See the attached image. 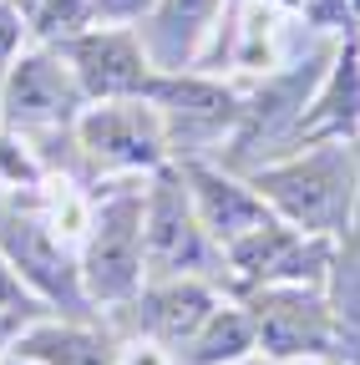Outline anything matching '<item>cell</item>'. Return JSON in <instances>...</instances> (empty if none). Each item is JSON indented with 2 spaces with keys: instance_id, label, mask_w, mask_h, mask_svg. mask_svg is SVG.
<instances>
[{
  "instance_id": "cell-1",
  "label": "cell",
  "mask_w": 360,
  "mask_h": 365,
  "mask_svg": "<svg viewBox=\"0 0 360 365\" xmlns=\"http://www.w3.org/2000/svg\"><path fill=\"white\" fill-rule=\"evenodd\" d=\"M244 178L274 208V218L304 228V234L340 239L360 208V153L335 143V137L309 153H289L279 163H254Z\"/></svg>"
},
{
  "instance_id": "cell-9",
  "label": "cell",
  "mask_w": 360,
  "mask_h": 365,
  "mask_svg": "<svg viewBox=\"0 0 360 365\" xmlns=\"http://www.w3.org/2000/svg\"><path fill=\"white\" fill-rule=\"evenodd\" d=\"M213 304H218V294L208 279H148L127 304H117L107 314L127 335L153 340L163 350H183L198 335V325L213 314Z\"/></svg>"
},
{
  "instance_id": "cell-13",
  "label": "cell",
  "mask_w": 360,
  "mask_h": 365,
  "mask_svg": "<svg viewBox=\"0 0 360 365\" xmlns=\"http://www.w3.org/2000/svg\"><path fill=\"white\" fill-rule=\"evenodd\" d=\"M345 132H360V61H355V46H345L335 56V66L320 76V97L294 122V137H345Z\"/></svg>"
},
{
  "instance_id": "cell-4",
  "label": "cell",
  "mask_w": 360,
  "mask_h": 365,
  "mask_svg": "<svg viewBox=\"0 0 360 365\" xmlns=\"http://www.w3.org/2000/svg\"><path fill=\"white\" fill-rule=\"evenodd\" d=\"M0 254L11 259V269L31 284L36 299H46V309L61 304V314H76V319L92 309L81 294V269L61 239V228L41 208L21 203L16 182H0Z\"/></svg>"
},
{
  "instance_id": "cell-5",
  "label": "cell",
  "mask_w": 360,
  "mask_h": 365,
  "mask_svg": "<svg viewBox=\"0 0 360 365\" xmlns=\"http://www.w3.org/2000/svg\"><path fill=\"white\" fill-rule=\"evenodd\" d=\"M71 137L81 168L92 178H143L173 158L163 112L148 97H112L97 107H81Z\"/></svg>"
},
{
  "instance_id": "cell-11",
  "label": "cell",
  "mask_w": 360,
  "mask_h": 365,
  "mask_svg": "<svg viewBox=\"0 0 360 365\" xmlns=\"http://www.w3.org/2000/svg\"><path fill=\"white\" fill-rule=\"evenodd\" d=\"M11 350L26 355V360H36V365H122L117 340L102 335V330H92L76 314H66V319H51V314L31 319V325L16 330Z\"/></svg>"
},
{
  "instance_id": "cell-2",
  "label": "cell",
  "mask_w": 360,
  "mask_h": 365,
  "mask_svg": "<svg viewBox=\"0 0 360 365\" xmlns=\"http://www.w3.org/2000/svg\"><path fill=\"white\" fill-rule=\"evenodd\" d=\"M81 294L92 309H117L143 289V182L138 178H107L102 198L86 218L81 244Z\"/></svg>"
},
{
  "instance_id": "cell-16",
  "label": "cell",
  "mask_w": 360,
  "mask_h": 365,
  "mask_svg": "<svg viewBox=\"0 0 360 365\" xmlns=\"http://www.w3.org/2000/svg\"><path fill=\"white\" fill-rule=\"evenodd\" d=\"M0 314H11L16 325H31V319L46 314V299H36V294H31V284L11 269L6 254H0Z\"/></svg>"
},
{
  "instance_id": "cell-18",
  "label": "cell",
  "mask_w": 360,
  "mask_h": 365,
  "mask_svg": "<svg viewBox=\"0 0 360 365\" xmlns=\"http://www.w3.org/2000/svg\"><path fill=\"white\" fill-rule=\"evenodd\" d=\"M158 0H92V26H117V21H143Z\"/></svg>"
},
{
  "instance_id": "cell-14",
  "label": "cell",
  "mask_w": 360,
  "mask_h": 365,
  "mask_svg": "<svg viewBox=\"0 0 360 365\" xmlns=\"http://www.w3.org/2000/svg\"><path fill=\"white\" fill-rule=\"evenodd\" d=\"M254 319L244 304H213V314L198 325V335L178 350V365H239L254 350Z\"/></svg>"
},
{
  "instance_id": "cell-3",
  "label": "cell",
  "mask_w": 360,
  "mask_h": 365,
  "mask_svg": "<svg viewBox=\"0 0 360 365\" xmlns=\"http://www.w3.org/2000/svg\"><path fill=\"white\" fill-rule=\"evenodd\" d=\"M143 269H148V279H208V284L223 269V249L208 239L178 163H163V168L148 173V188H143Z\"/></svg>"
},
{
  "instance_id": "cell-17",
  "label": "cell",
  "mask_w": 360,
  "mask_h": 365,
  "mask_svg": "<svg viewBox=\"0 0 360 365\" xmlns=\"http://www.w3.org/2000/svg\"><path fill=\"white\" fill-rule=\"evenodd\" d=\"M21 41H26V16H21V6L0 0V71H6V66L16 61Z\"/></svg>"
},
{
  "instance_id": "cell-15",
  "label": "cell",
  "mask_w": 360,
  "mask_h": 365,
  "mask_svg": "<svg viewBox=\"0 0 360 365\" xmlns=\"http://www.w3.org/2000/svg\"><path fill=\"white\" fill-rule=\"evenodd\" d=\"M325 299H330V314L345 335H360V218H350V228L340 234V249L330 259V274H325Z\"/></svg>"
},
{
  "instance_id": "cell-6",
  "label": "cell",
  "mask_w": 360,
  "mask_h": 365,
  "mask_svg": "<svg viewBox=\"0 0 360 365\" xmlns=\"http://www.w3.org/2000/svg\"><path fill=\"white\" fill-rule=\"evenodd\" d=\"M81 107H86V97L56 51L16 56L0 71V127L16 132L31 153L41 143H51V137H71Z\"/></svg>"
},
{
  "instance_id": "cell-10",
  "label": "cell",
  "mask_w": 360,
  "mask_h": 365,
  "mask_svg": "<svg viewBox=\"0 0 360 365\" xmlns=\"http://www.w3.org/2000/svg\"><path fill=\"white\" fill-rule=\"evenodd\" d=\"M178 168H183V182H188V193H193V208H198L208 239L218 249H229L234 239L249 234V228H259V223L274 218V208L254 193V182L244 173L218 168L208 158H183Z\"/></svg>"
},
{
  "instance_id": "cell-7",
  "label": "cell",
  "mask_w": 360,
  "mask_h": 365,
  "mask_svg": "<svg viewBox=\"0 0 360 365\" xmlns=\"http://www.w3.org/2000/svg\"><path fill=\"white\" fill-rule=\"evenodd\" d=\"M244 309L254 319V340L264 345L269 360L325 355L340 335L320 284H249Z\"/></svg>"
},
{
  "instance_id": "cell-8",
  "label": "cell",
  "mask_w": 360,
  "mask_h": 365,
  "mask_svg": "<svg viewBox=\"0 0 360 365\" xmlns=\"http://www.w3.org/2000/svg\"><path fill=\"white\" fill-rule=\"evenodd\" d=\"M56 56L71 66L76 86L86 102H112V97H148L153 86V61L143 51V41L112 26V31H76L66 41H56Z\"/></svg>"
},
{
  "instance_id": "cell-20",
  "label": "cell",
  "mask_w": 360,
  "mask_h": 365,
  "mask_svg": "<svg viewBox=\"0 0 360 365\" xmlns=\"http://www.w3.org/2000/svg\"><path fill=\"white\" fill-rule=\"evenodd\" d=\"M16 6H21V16H31V21H36L41 11H46V6H51V0H16Z\"/></svg>"
},
{
  "instance_id": "cell-12",
  "label": "cell",
  "mask_w": 360,
  "mask_h": 365,
  "mask_svg": "<svg viewBox=\"0 0 360 365\" xmlns=\"http://www.w3.org/2000/svg\"><path fill=\"white\" fill-rule=\"evenodd\" d=\"M218 0H158L153 6V26H143V51L153 61V71H188L203 31L213 26Z\"/></svg>"
},
{
  "instance_id": "cell-21",
  "label": "cell",
  "mask_w": 360,
  "mask_h": 365,
  "mask_svg": "<svg viewBox=\"0 0 360 365\" xmlns=\"http://www.w3.org/2000/svg\"><path fill=\"white\" fill-rule=\"evenodd\" d=\"M0 365H36V360H26V355H16V350H11V355L0 360Z\"/></svg>"
},
{
  "instance_id": "cell-19",
  "label": "cell",
  "mask_w": 360,
  "mask_h": 365,
  "mask_svg": "<svg viewBox=\"0 0 360 365\" xmlns=\"http://www.w3.org/2000/svg\"><path fill=\"white\" fill-rule=\"evenodd\" d=\"M16 330H21L16 319H11V314H0V360L11 355V340H16Z\"/></svg>"
}]
</instances>
